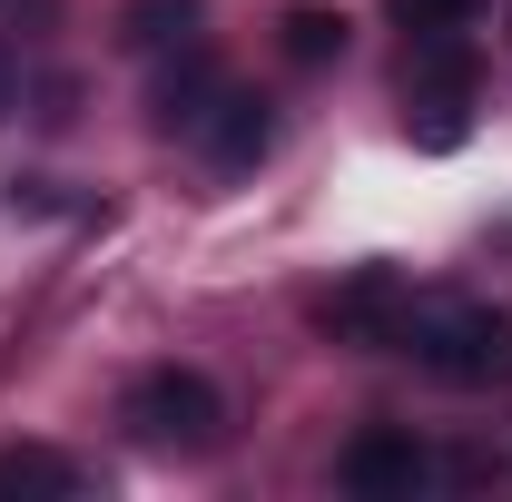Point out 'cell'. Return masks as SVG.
I'll list each match as a JSON object with an SVG mask.
<instances>
[{"label":"cell","mask_w":512,"mask_h":502,"mask_svg":"<svg viewBox=\"0 0 512 502\" xmlns=\"http://www.w3.org/2000/svg\"><path fill=\"white\" fill-rule=\"evenodd\" d=\"M404 345L434 384H512V315L483 296H434L404 315Z\"/></svg>","instance_id":"cell-1"},{"label":"cell","mask_w":512,"mask_h":502,"mask_svg":"<svg viewBox=\"0 0 512 502\" xmlns=\"http://www.w3.org/2000/svg\"><path fill=\"white\" fill-rule=\"evenodd\" d=\"M119 424L158 453H207L227 434V394L197 375V365H148V375L119 394Z\"/></svg>","instance_id":"cell-2"},{"label":"cell","mask_w":512,"mask_h":502,"mask_svg":"<svg viewBox=\"0 0 512 502\" xmlns=\"http://www.w3.org/2000/svg\"><path fill=\"white\" fill-rule=\"evenodd\" d=\"M404 315H414V286H404L394 266H355L345 286H325V296H316V325L335 335V345H355V355L404 345Z\"/></svg>","instance_id":"cell-3"},{"label":"cell","mask_w":512,"mask_h":502,"mask_svg":"<svg viewBox=\"0 0 512 502\" xmlns=\"http://www.w3.org/2000/svg\"><path fill=\"white\" fill-rule=\"evenodd\" d=\"M335 473H345V493H355V502H414L424 483H434V453L404 434V424H365V434L345 443Z\"/></svg>","instance_id":"cell-4"},{"label":"cell","mask_w":512,"mask_h":502,"mask_svg":"<svg viewBox=\"0 0 512 502\" xmlns=\"http://www.w3.org/2000/svg\"><path fill=\"white\" fill-rule=\"evenodd\" d=\"M197 138H207V158H217V168H256V158H266V138H276V119H266V99H256V89H227V79H217V99L197 109Z\"/></svg>","instance_id":"cell-5"},{"label":"cell","mask_w":512,"mask_h":502,"mask_svg":"<svg viewBox=\"0 0 512 502\" xmlns=\"http://www.w3.org/2000/svg\"><path fill=\"white\" fill-rule=\"evenodd\" d=\"M404 89H414V99H463V89H473V40H463V30H414Z\"/></svg>","instance_id":"cell-6"},{"label":"cell","mask_w":512,"mask_h":502,"mask_svg":"<svg viewBox=\"0 0 512 502\" xmlns=\"http://www.w3.org/2000/svg\"><path fill=\"white\" fill-rule=\"evenodd\" d=\"M276 40H286V60H296V69H325V60H345V10L296 0V10L276 20Z\"/></svg>","instance_id":"cell-7"},{"label":"cell","mask_w":512,"mask_h":502,"mask_svg":"<svg viewBox=\"0 0 512 502\" xmlns=\"http://www.w3.org/2000/svg\"><path fill=\"white\" fill-rule=\"evenodd\" d=\"M128 50H168V40H197V0H128Z\"/></svg>","instance_id":"cell-8"},{"label":"cell","mask_w":512,"mask_h":502,"mask_svg":"<svg viewBox=\"0 0 512 502\" xmlns=\"http://www.w3.org/2000/svg\"><path fill=\"white\" fill-rule=\"evenodd\" d=\"M69 483H79L69 453H40V443L30 453H0V493H69Z\"/></svg>","instance_id":"cell-9"},{"label":"cell","mask_w":512,"mask_h":502,"mask_svg":"<svg viewBox=\"0 0 512 502\" xmlns=\"http://www.w3.org/2000/svg\"><path fill=\"white\" fill-rule=\"evenodd\" d=\"M394 20H404V30H463L473 0H394Z\"/></svg>","instance_id":"cell-10"},{"label":"cell","mask_w":512,"mask_h":502,"mask_svg":"<svg viewBox=\"0 0 512 502\" xmlns=\"http://www.w3.org/2000/svg\"><path fill=\"white\" fill-rule=\"evenodd\" d=\"M10 89H20V79H10V60H0V109H10Z\"/></svg>","instance_id":"cell-11"}]
</instances>
